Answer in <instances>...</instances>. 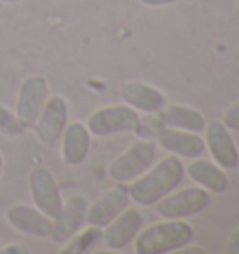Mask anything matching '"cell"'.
Masks as SVG:
<instances>
[{"label": "cell", "mask_w": 239, "mask_h": 254, "mask_svg": "<svg viewBox=\"0 0 239 254\" xmlns=\"http://www.w3.org/2000/svg\"><path fill=\"white\" fill-rule=\"evenodd\" d=\"M183 174L185 168L179 157L168 155L157 165L153 163L144 174L131 182L127 187L129 196L140 206H153L181 183Z\"/></svg>", "instance_id": "obj_1"}, {"label": "cell", "mask_w": 239, "mask_h": 254, "mask_svg": "<svg viewBox=\"0 0 239 254\" xmlns=\"http://www.w3.org/2000/svg\"><path fill=\"white\" fill-rule=\"evenodd\" d=\"M194 232L183 219H165L163 222L140 228L135 238V251L138 254L176 253L178 249L191 243Z\"/></svg>", "instance_id": "obj_2"}, {"label": "cell", "mask_w": 239, "mask_h": 254, "mask_svg": "<svg viewBox=\"0 0 239 254\" xmlns=\"http://www.w3.org/2000/svg\"><path fill=\"white\" fill-rule=\"evenodd\" d=\"M157 159V144L153 140H138L109 165V178L116 183H127L136 180L152 167Z\"/></svg>", "instance_id": "obj_3"}, {"label": "cell", "mask_w": 239, "mask_h": 254, "mask_svg": "<svg viewBox=\"0 0 239 254\" xmlns=\"http://www.w3.org/2000/svg\"><path fill=\"white\" fill-rule=\"evenodd\" d=\"M88 131L96 136H111L118 133H138L140 118L138 112L129 105L101 107L88 116Z\"/></svg>", "instance_id": "obj_4"}, {"label": "cell", "mask_w": 239, "mask_h": 254, "mask_svg": "<svg viewBox=\"0 0 239 254\" xmlns=\"http://www.w3.org/2000/svg\"><path fill=\"white\" fill-rule=\"evenodd\" d=\"M28 189L32 196L34 206L49 219H58L64 207V198L58 187L55 174L47 167H34L28 174Z\"/></svg>", "instance_id": "obj_5"}, {"label": "cell", "mask_w": 239, "mask_h": 254, "mask_svg": "<svg viewBox=\"0 0 239 254\" xmlns=\"http://www.w3.org/2000/svg\"><path fill=\"white\" fill-rule=\"evenodd\" d=\"M209 204V190L204 187H185L163 196L155 204V209L163 219H187L206 211Z\"/></svg>", "instance_id": "obj_6"}, {"label": "cell", "mask_w": 239, "mask_h": 254, "mask_svg": "<svg viewBox=\"0 0 239 254\" xmlns=\"http://www.w3.org/2000/svg\"><path fill=\"white\" fill-rule=\"evenodd\" d=\"M49 97L51 88L43 75H30L23 80L17 94L15 116L24 129H32Z\"/></svg>", "instance_id": "obj_7"}, {"label": "cell", "mask_w": 239, "mask_h": 254, "mask_svg": "<svg viewBox=\"0 0 239 254\" xmlns=\"http://www.w3.org/2000/svg\"><path fill=\"white\" fill-rule=\"evenodd\" d=\"M69 120V105L62 95H51L43 105L40 116L34 124V135L45 146L53 144L62 136Z\"/></svg>", "instance_id": "obj_8"}, {"label": "cell", "mask_w": 239, "mask_h": 254, "mask_svg": "<svg viewBox=\"0 0 239 254\" xmlns=\"http://www.w3.org/2000/svg\"><path fill=\"white\" fill-rule=\"evenodd\" d=\"M206 148L209 150L211 157L221 168L232 170L239 165V151L234 144V138L230 135V129L224 126L223 122L213 120L206 124Z\"/></svg>", "instance_id": "obj_9"}, {"label": "cell", "mask_w": 239, "mask_h": 254, "mask_svg": "<svg viewBox=\"0 0 239 254\" xmlns=\"http://www.w3.org/2000/svg\"><path fill=\"white\" fill-rule=\"evenodd\" d=\"M129 202H131V196H129L127 185L118 183L107 190L101 198L96 200L92 206H88L86 222L90 226L105 228L112 219H116L129 206Z\"/></svg>", "instance_id": "obj_10"}, {"label": "cell", "mask_w": 239, "mask_h": 254, "mask_svg": "<svg viewBox=\"0 0 239 254\" xmlns=\"http://www.w3.org/2000/svg\"><path fill=\"white\" fill-rule=\"evenodd\" d=\"M142 213L138 209H123L121 213L112 219L103 230V241L109 251H123L135 241L136 234L142 228Z\"/></svg>", "instance_id": "obj_11"}, {"label": "cell", "mask_w": 239, "mask_h": 254, "mask_svg": "<svg viewBox=\"0 0 239 254\" xmlns=\"http://www.w3.org/2000/svg\"><path fill=\"white\" fill-rule=\"evenodd\" d=\"M155 136H157L161 148H165L167 151L179 155V157L196 159L204 155V151H206V142H204V138H200L198 133H191V131L159 124V127L155 129Z\"/></svg>", "instance_id": "obj_12"}, {"label": "cell", "mask_w": 239, "mask_h": 254, "mask_svg": "<svg viewBox=\"0 0 239 254\" xmlns=\"http://www.w3.org/2000/svg\"><path fill=\"white\" fill-rule=\"evenodd\" d=\"M6 221L13 230L32 238H51L53 232V219L41 213L36 206L13 204L6 211Z\"/></svg>", "instance_id": "obj_13"}, {"label": "cell", "mask_w": 239, "mask_h": 254, "mask_svg": "<svg viewBox=\"0 0 239 254\" xmlns=\"http://www.w3.org/2000/svg\"><path fill=\"white\" fill-rule=\"evenodd\" d=\"M62 159L67 167H79L90 155L92 133L88 131L86 124L73 122L67 124L62 133Z\"/></svg>", "instance_id": "obj_14"}, {"label": "cell", "mask_w": 239, "mask_h": 254, "mask_svg": "<svg viewBox=\"0 0 239 254\" xmlns=\"http://www.w3.org/2000/svg\"><path fill=\"white\" fill-rule=\"evenodd\" d=\"M86 209L88 202L84 196H71L67 202H64L60 217L53 221L51 238L55 239L56 243H65L86 222Z\"/></svg>", "instance_id": "obj_15"}, {"label": "cell", "mask_w": 239, "mask_h": 254, "mask_svg": "<svg viewBox=\"0 0 239 254\" xmlns=\"http://www.w3.org/2000/svg\"><path fill=\"white\" fill-rule=\"evenodd\" d=\"M121 97L125 105L146 114H157L167 107V95L146 82H125L121 86Z\"/></svg>", "instance_id": "obj_16"}, {"label": "cell", "mask_w": 239, "mask_h": 254, "mask_svg": "<svg viewBox=\"0 0 239 254\" xmlns=\"http://www.w3.org/2000/svg\"><path fill=\"white\" fill-rule=\"evenodd\" d=\"M157 122L163 126L183 129L191 133H202L206 129V118L204 114L192 109L189 105H167L161 112H157Z\"/></svg>", "instance_id": "obj_17"}, {"label": "cell", "mask_w": 239, "mask_h": 254, "mask_svg": "<svg viewBox=\"0 0 239 254\" xmlns=\"http://www.w3.org/2000/svg\"><path fill=\"white\" fill-rule=\"evenodd\" d=\"M187 174L192 182H196L200 187H204L209 192L223 194L228 189V176L217 163L206 161V159H194L187 167Z\"/></svg>", "instance_id": "obj_18"}, {"label": "cell", "mask_w": 239, "mask_h": 254, "mask_svg": "<svg viewBox=\"0 0 239 254\" xmlns=\"http://www.w3.org/2000/svg\"><path fill=\"white\" fill-rule=\"evenodd\" d=\"M103 239V230L99 226H90L84 230L75 232L71 238L65 241V247L60 249L62 254H84L90 253L96 245H99V241Z\"/></svg>", "instance_id": "obj_19"}, {"label": "cell", "mask_w": 239, "mask_h": 254, "mask_svg": "<svg viewBox=\"0 0 239 254\" xmlns=\"http://www.w3.org/2000/svg\"><path fill=\"white\" fill-rule=\"evenodd\" d=\"M24 133V127L19 124L15 112L0 105V135L4 136H19Z\"/></svg>", "instance_id": "obj_20"}, {"label": "cell", "mask_w": 239, "mask_h": 254, "mask_svg": "<svg viewBox=\"0 0 239 254\" xmlns=\"http://www.w3.org/2000/svg\"><path fill=\"white\" fill-rule=\"evenodd\" d=\"M223 124L230 131H239V101H236L234 105L228 107V111L224 112Z\"/></svg>", "instance_id": "obj_21"}, {"label": "cell", "mask_w": 239, "mask_h": 254, "mask_svg": "<svg viewBox=\"0 0 239 254\" xmlns=\"http://www.w3.org/2000/svg\"><path fill=\"white\" fill-rule=\"evenodd\" d=\"M228 254H239V228L234 230L230 238H228V243H226V249H224Z\"/></svg>", "instance_id": "obj_22"}, {"label": "cell", "mask_w": 239, "mask_h": 254, "mask_svg": "<svg viewBox=\"0 0 239 254\" xmlns=\"http://www.w3.org/2000/svg\"><path fill=\"white\" fill-rule=\"evenodd\" d=\"M0 254H28V249L19 243H11V245L0 249Z\"/></svg>", "instance_id": "obj_23"}, {"label": "cell", "mask_w": 239, "mask_h": 254, "mask_svg": "<svg viewBox=\"0 0 239 254\" xmlns=\"http://www.w3.org/2000/svg\"><path fill=\"white\" fill-rule=\"evenodd\" d=\"M178 254H207L206 249H202V247L198 245H191V243H187V245H183L181 249H178L176 251Z\"/></svg>", "instance_id": "obj_24"}, {"label": "cell", "mask_w": 239, "mask_h": 254, "mask_svg": "<svg viewBox=\"0 0 239 254\" xmlns=\"http://www.w3.org/2000/svg\"><path fill=\"white\" fill-rule=\"evenodd\" d=\"M144 6H150V8H161V6H170L178 0H138Z\"/></svg>", "instance_id": "obj_25"}, {"label": "cell", "mask_w": 239, "mask_h": 254, "mask_svg": "<svg viewBox=\"0 0 239 254\" xmlns=\"http://www.w3.org/2000/svg\"><path fill=\"white\" fill-rule=\"evenodd\" d=\"M21 0H0V4H19Z\"/></svg>", "instance_id": "obj_26"}, {"label": "cell", "mask_w": 239, "mask_h": 254, "mask_svg": "<svg viewBox=\"0 0 239 254\" xmlns=\"http://www.w3.org/2000/svg\"><path fill=\"white\" fill-rule=\"evenodd\" d=\"M2 170H4V155L0 151V176H2Z\"/></svg>", "instance_id": "obj_27"}, {"label": "cell", "mask_w": 239, "mask_h": 254, "mask_svg": "<svg viewBox=\"0 0 239 254\" xmlns=\"http://www.w3.org/2000/svg\"><path fill=\"white\" fill-rule=\"evenodd\" d=\"M238 167H239V165H238Z\"/></svg>", "instance_id": "obj_28"}]
</instances>
